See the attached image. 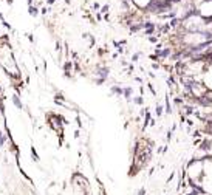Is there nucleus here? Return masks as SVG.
Here are the masks:
<instances>
[{
	"instance_id": "4",
	"label": "nucleus",
	"mask_w": 212,
	"mask_h": 195,
	"mask_svg": "<svg viewBox=\"0 0 212 195\" xmlns=\"http://www.w3.org/2000/svg\"><path fill=\"white\" fill-rule=\"evenodd\" d=\"M30 150H31V158H33V161H34V163H39V161H40V156H39V153H37L36 147H34V146H31V149H30Z\"/></svg>"
},
{
	"instance_id": "1",
	"label": "nucleus",
	"mask_w": 212,
	"mask_h": 195,
	"mask_svg": "<svg viewBox=\"0 0 212 195\" xmlns=\"http://www.w3.org/2000/svg\"><path fill=\"white\" fill-rule=\"evenodd\" d=\"M11 102H13V106L17 109V110H25V104L22 102V98H20V94L19 93H13L11 94Z\"/></svg>"
},
{
	"instance_id": "2",
	"label": "nucleus",
	"mask_w": 212,
	"mask_h": 195,
	"mask_svg": "<svg viewBox=\"0 0 212 195\" xmlns=\"http://www.w3.org/2000/svg\"><path fill=\"white\" fill-rule=\"evenodd\" d=\"M28 14H30L31 17H37V16L40 14L39 6H37V5H34V3H33V5H30V6H28Z\"/></svg>"
},
{
	"instance_id": "3",
	"label": "nucleus",
	"mask_w": 212,
	"mask_h": 195,
	"mask_svg": "<svg viewBox=\"0 0 212 195\" xmlns=\"http://www.w3.org/2000/svg\"><path fill=\"white\" fill-rule=\"evenodd\" d=\"M6 143H8V135H6L5 132L0 130V147H5Z\"/></svg>"
}]
</instances>
